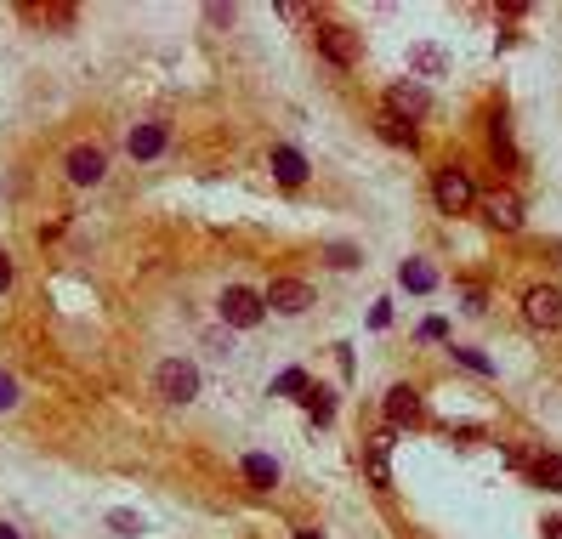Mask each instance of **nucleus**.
Segmentation results:
<instances>
[{
	"instance_id": "nucleus-1",
	"label": "nucleus",
	"mask_w": 562,
	"mask_h": 539,
	"mask_svg": "<svg viewBox=\"0 0 562 539\" xmlns=\"http://www.w3.org/2000/svg\"><path fill=\"white\" fill-rule=\"evenodd\" d=\"M154 392L165 403H194L199 398V364L194 358H165L154 369Z\"/></svg>"
},
{
	"instance_id": "nucleus-2",
	"label": "nucleus",
	"mask_w": 562,
	"mask_h": 539,
	"mask_svg": "<svg viewBox=\"0 0 562 539\" xmlns=\"http://www.w3.org/2000/svg\"><path fill=\"white\" fill-rule=\"evenodd\" d=\"M216 313H222V324H228V330H256V324L267 318V301H262V290L228 284V290H222V301H216Z\"/></svg>"
},
{
	"instance_id": "nucleus-3",
	"label": "nucleus",
	"mask_w": 562,
	"mask_h": 539,
	"mask_svg": "<svg viewBox=\"0 0 562 539\" xmlns=\"http://www.w3.org/2000/svg\"><path fill=\"white\" fill-rule=\"evenodd\" d=\"M432 199H438L443 216H460V210L477 205V188H472V176L460 171V165H443L438 182H432Z\"/></svg>"
},
{
	"instance_id": "nucleus-4",
	"label": "nucleus",
	"mask_w": 562,
	"mask_h": 539,
	"mask_svg": "<svg viewBox=\"0 0 562 539\" xmlns=\"http://www.w3.org/2000/svg\"><path fill=\"white\" fill-rule=\"evenodd\" d=\"M381 114L415 125V120H426V114H432V91H426L421 80H398V86L387 91V108H381Z\"/></svg>"
},
{
	"instance_id": "nucleus-5",
	"label": "nucleus",
	"mask_w": 562,
	"mask_h": 539,
	"mask_svg": "<svg viewBox=\"0 0 562 539\" xmlns=\"http://www.w3.org/2000/svg\"><path fill=\"white\" fill-rule=\"evenodd\" d=\"M262 301L273 307V313H284V318H301L307 307H313V284L307 279H273L262 290Z\"/></svg>"
},
{
	"instance_id": "nucleus-6",
	"label": "nucleus",
	"mask_w": 562,
	"mask_h": 539,
	"mask_svg": "<svg viewBox=\"0 0 562 539\" xmlns=\"http://www.w3.org/2000/svg\"><path fill=\"white\" fill-rule=\"evenodd\" d=\"M523 318L534 324V330H562V290H551V284H534L523 296Z\"/></svg>"
},
{
	"instance_id": "nucleus-7",
	"label": "nucleus",
	"mask_w": 562,
	"mask_h": 539,
	"mask_svg": "<svg viewBox=\"0 0 562 539\" xmlns=\"http://www.w3.org/2000/svg\"><path fill=\"white\" fill-rule=\"evenodd\" d=\"M103 176H108V154L97 148V142L69 148V182L74 188H91V182H103Z\"/></svg>"
},
{
	"instance_id": "nucleus-8",
	"label": "nucleus",
	"mask_w": 562,
	"mask_h": 539,
	"mask_svg": "<svg viewBox=\"0 0 562 539\" xmlns=\"http://www.w3.org/2000/svg\"><path fill=\"white\" fill-rule=\"evenodd\" d=\"M318 52L330 57L335 69H352L358 63V35L341 29V23H318Z\"/></svg>"
},
{
	"instance_id": "nucleus-9",
	"label": "nucleus",
	"mask_w": 562,
	"mask_h": 539,
	"mask_svg": "<svg viewBox=\"0 0 562 539\" xmlns=\"http://www.w3.org/2000/svg\"><path fill=\"white\" fill-rule=\"evenodd\" d=\"M477 210H483V222L500 227V233H517V227H523V205H517V193H483Z\"/></svg>"
},
{
	"instance_id": "nucleus-10",
	"label": "nucleus",
	"mask_w": 562,
	"mask_h": 539,
	"mask_svg": "<svg viewBox=\"0 0 562 539\" xmlns=\"http://www.w3.org/2000/svg\"><path fill=\"white\" fill-rule=\"evenodd\" d=\"M387 420H392V426H421V420H426V398L415 392V386L398 381L387 392Z\"/></svg>"
},
{
	"instance_id": "nucleus-11",
	"label": "nucleus",
	"mask_w": 562,
	"mask_h": 539,
	"mask_svg": "<svg viewBox=\"0 0 562 539\" xmlns=\"http://www.w3.org/2000/svg\"><path fill=\"white\" fill-rule=\"evenodd\" d=\"M165 142H171V125L148 120V125H137V131L125 137V154H131V159H159V154H165Z\"/></svg>"
},
{
	"instance_id": "nucleus-12",
	"label": "nucleus",
	"mask_w": 562,
	"mask_h": 539,
	"mask_svg": "<svg viewBox=\"0 0 562 539\" xmlns=\"http://www.w3.org/2000/svg\"><path fill=\"white\" fill-rule=\"evenodd\" d=\"M273 176H279L284 188H301V182H307V159L279 142V148H273Z\"/></svg>"
},
{
	"instance_id": "nucleus-13",
	"label": "nucleus",
	"mask_w": 562,
	"mask_h": 539,
	"mask_svg": "<svg viewBox=\"0 0 562 539\" xmlns=\"http://www.w3.org/2000/svg\"><path fill=\"white\" fill-rule=\"evenodd\" d=\"M239 471H245V483L262 488V494L267 488H279V460H273V454H245V466Z\"/></svg>"
},
{
	"instance_id": "nucleus-14",
	"label": "nucleus",
	"mask_w": 562,
	"mask_h": 539,
	"mask_svg": "<svg viewBox=\"0 0 562 539\" xmlns=\"http://www.w3.org/2000/svg\"><path fill=\"white\" fill-rule=\"evenodd\" d=\"M398 279H404V290H415V296H432V290H438V273H432L421 256H409L404 267H398Z\"/></svg>"
},
{
	"instance_id": "nucleus-15",
	"label": "nucleus",
	"mask_w": 562,
	"mask_h": 539,
	"mask_svg": "<svg viewBox=\"0 0 562 539\" xmlns=\"http://www.w3.org/2000/svg\"><path fill=\"white\" fill-rule=\"evenodd\" d=\"M364 449H369V477H375V488H387V483H392V466H387V460H392V437H387V432L369 437Z\"/></svg>"
},
{
	"instance_id": "nucleus-16",
	"label": "nucleus",
	"mask_w": 562,
	"mask_h": 539,
	"mask_svg": "<svg viewBox=\"0 0 562 539\" xmlns=\"http://www.w3.org/2000/svg\"><path fill=\"white\" fill-rule=\"evenodd\" d=\"M375 131H381V137H387L392 148H415V142H421V131H415V125L392 120V114H381V120H375Z\"/></svg>"
},
{
	"instance_id": "nucleus-17",
	"label": "nucleus",
	"mask_w": 562,
	"mask_h": 539,
	"mask_svg": "<svg viewBox=\"0 0 562 539\" xmlns=\"http://www.w3.org/2000/svg\"><path fill=\"white\" fill-rule=\"evenodd\" d=\"M301 403H307V415H313V420H330L335 415V392H330V386H307Z\"/></svg>"
},
{
	"instance_id": "nucleus-18",
	"label": "nucleus",
	"mask_w": 562,
	"mask_h": 539,
	"mask_svg": "<svg viewBox=\"0 0 562 539\" xmlns=\"http://www.w3.org/2000/svg\"><path fill=\"white\" fill-rule=\"evenodd\" d=\"M534 483L540 488H562V454H540V460H534Z\"/></svg>"
},
{
	"instance_id": "nucleus-19",
	"label": "nucleus",
	"mask_w": 562,
	"mask_h": 539,
	"mask_svg": "<svg viewBox=\"0 0 562 539\" xmlns=\"http://www.w3.org/2000/svg\"><path fill=\"white\" fill-rule=\"evenodd\" d=\"M489 142H494V154L506 159V165H517V148H511V131H506V120H494V131H489Z\"/></svg>"
},
{
	"instance_id": "nucleus-20",
	"label": "nucleus",
	"mask_w": 562,
	"mask_h": 539,
	"mask_svg": "<svg viewBox=\"0 0 562 539\" xmlns=\"http://www.w3.org/2000/svg\"><path fill=\"white\" fill-rule=\"evenodd\" d=\"M455 364H466L472 375H494V364H489V358H483L477 347H455Z\"/></svg>"
},
{
	"instance_id": "nucleus-21",
	"label": "nucleus",
	"mask_w": 562,
	"mask_h": 539,
	"mask_svg": "<svg viewBox=\"0 0 562 539\" xmlns=\"http://www.w3.org/2000/svg\"><path fill=\"white\" fill-rule=\"evenodd\" d=\"M307 386H313V381H307L301 369H284L279 381H273V392H307Z\"/></svg>"
},
{
	"instance_id": "nucleus-22",
	"label": "nucleus",
	"mask_w": 562,
	"mask_h": 539,
	"mask_svg": "<svg viewBox=\"0 0 562 539\" xmlns=\"http://www.w3.org/2000/svg\"><path fill=\"white\" fill-rule=\"evenodd\" d=\"M324 256H330V267H358V250L352 244H330Z\"/></svg>"
},
{
	"instance_id": "nucleus-23",
	"label": "nucleus",
	"mask_w": 562,
	"mask_h": 539,
	"mask_svg": "<svg viewBox=\"0 0 562 539\" xmlns=\"http://www.w3.org/2000/svg\"><path fill=\"white\" fill-rule=\"evenodd\" d=\"M12 403H18V381H12V375H0V409H12Z\"/></svg>"
},
{
	"instance_id": "nucleus-24",
	"label": "nucleus",
	"mask_w": 562,
	"mask_h": 539,
	"mask_svg": "<svg viewBox=\"0 0 562 539\" xmlns=\"http://www.w3.org/2000/svg\"><path fill=\"white\" fill-rule=\"evenodd\" d=\"M421 335H426V341H443V335H449V324H443V318H426Z\"/></svg>"
},
{
	"instance_id": "nucleus-25",
	"label": "nucleus",
	"mask_w": 562,
	"mask_h": 539,
	"mask_svg": "<svg viewBox=\"0 0 562 539\" xmlns=\"http://www.w3.org/2000/svg\"><path fill=\"white\" fill-rule=\"evenodd\" d=\"M6 284H12V256L0 250V290H6Z\"/></svg>"
},
{
	"instance_id": "nucleus-26",
	"label": "nucleus",
	"mask_w": 562,
	"mask_h": 539,
	"mask_svg": "<svg viewBox=\"0 0 562 539\" xmlns=\"http://www.w3.org/2000/svg\"><path fill=\"white\" fill-rule=\"evenodd\" d=\"M545 539H562V517H551V522H545Z\"/></svg>"
},
{
	"instance_id": "nucleus-27",
	"label": "nucleus",
	"mask_w": 562,
	"mask_h": 539,
	"mask_svg": "<svg viewBox=\"0 0 562 539\" xmlns=\"http://www.w3.org/2000/svg\"><path fill=\"white\" fill-rule=\"evenodd\" d=\"M296 539H324V534H318V528H296Z\"/></svg>"
},
{
	"instance_id": "nucleus-28",
	"label": "nucleus",
	"mask_w": 562,
	"mask_h": 539,
	"mask_svg": "<svg viewBox=\"0 0 562 539\" xmlns=\"http://www.w3.org/2000/svg\"><path fill=\"white\" fill-rule=\"evenodd\" d=\"M0 539H18V528H12V522H0Z\"/></svg>"
}]
</instances>
